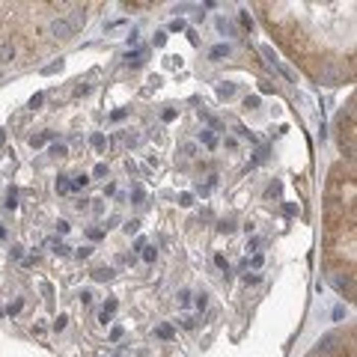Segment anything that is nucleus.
Returning <instances> with one entry per match:
<instances>
[{"label": "nucleus", "mask_w": 357, "mask_h": 357, "mask_svg": "<svg viewBox=\"0 0 357 357\" xmlns=\"http://www.w3.org/2000/svg\"><path fill=\"white\" fill-rule=\"evenodd\" d=\"M340 334H324L322 340L316 342V348H313V354L316 357H322V354H334L337 348H340Z\"/></svg>", "instance_id": "obj_1"}, {"label": "nucleus", "mask_w": 357, "mask_h": 357, "mask_svg": "<svg viewBox=\"0 0 357 357\" xmlns=\"http://www.w3.org/2000/svg\"><path fill=\"white\" fill-rule=\"evenodd\" d=\"M48 33H51L54 39H72V36H75V30H72V24H68L66 18H54L51 27H48Z\"/></svg>", "instance_id": "obj_2"}, {"label": "nucleus", "mask_w": 357, "mask_h": 357, "mask_svg": "<svg viewBox=\"0 0 357 357\" xmlns=\"http://www.w3.org/2000/svg\"><path fill=\"white\" fill-rule=\"evenodd\" d=\"M15 45H12V42H9V39H3V42H0V66H6V63H12V60H15Z\"/></svg>", "instance_id": "obj_3"}, {"label": "nucleus", "mask_w": 357, "mask_h": 357, "mask_svg": "<svg viewBox=\"0 0 357 357\" xmlns=\"http://www.w3.org/2000/svg\"><path fill=\"white\" fill-rule=\"evenodd\" d=\"M66 21L72 24V30L78 33V30H81V27L86 24V12H84V9H75V15H72V18H66Z\"/></svg>", "instance_id": "obj_4"}, {"label": "nucleus", "mask_w": 357, "mask_h": 357, "mask_svg": "<svg viewBox=\"0 0 357 357\" xmlns=\"http://www.w3.org/2000/svg\"><path fill=\"white\" fill-rule=\"evenodd\" d=\"M218 30L226 36H238V27L232 24V21H226V18H218Z\"/></svg>", "instance_id": "obj_5"}, {"label": "nucleus", "mask_w": 357, "mask_h": 357, "mask_svg": "<svg viewBox=\"0 0 357 357\" xmlns=\"http://www.w3.org/2000/svg\"><path fill=\"white\" fill-rule=\"evenodd\" d=\"M113 268H96V271H92V277H96V280H99V283H107V280H113Z\"/></svg>", "instance_id": "obj_6"}, {"label": "nucleus", "mask_w": 357, "mask_h": 357, "mask_svg": "<svg viewBox=\"0 0 357 357\" xmlns=\"http://www.w3.org/2000/svg\"><path fill=\"white\" fill-rule=\"evenodd\" d=\"M51 137H54V131H45V134H33V137H30V146H33V149H39V146H45V143H48Z\"/></svg>", "instance_id": "obj_7"}, {"label": "nucleus", "mask_w": 357, "mask_h": 357, "mask_svg": "<svg viewBox=\"0 0 357 357\" xmlns=\"http://www.w3.org/2000/svg\"><path fill=\"white\" fill-rule=\"evenodd\" d=\"M197 152H200V146H197L194 140H185V143H182V155H185V158H197Z\"/></svg>", "instance_id": "obj_8"}, {"label": "nucleus", "mask_w": 357, "mask_h": 357, "mask_svg": "<svg viewBox=\"0 0 357 357\" xmlns=\"http://www.w3.org/2000/svg\"><path fill=\"white\" fill-rule=\"evenodd\" d=\"M218 96L221 99H232L235 96V84H218Z\"/></svg>", "instance_id": "obj_9"}, {"label": "nucleus", "mask_w": 357, "mask_h": 357, "mask_svg": "<svg viewBox=\"0 0 357 357\" xmlns=\"http://www.w3.org/2000/svg\"><path fill=\"white\" fill-rule=\"evenodd\" d=\"M86 185H89V176H84V173L72 179V191H81V187H86Z\"/></svg>", "instance_id": "obj_10"}, {"label": "nucleus", "mask_w": 357, "mask_h": 357, "mask_svg": "<svg viewBox=\"0 0 357 357\" xmlns=\"http://www.w3.org/2000/svg\"><path fill=\"white\" fill-rule=\"evenodd\" d=\"M140 57H143V51H134V54H125V66H140V63H143V60H140Z\"/></svg>", "instance_id": "obj_11"}, {"label": "nucleus", "mask_w": 357, "mask_h": 357, "mask_svg": "<svg viewBox=\"0 0 357 357\" xmlns=\"http://www.w3.org/2000/svg\"><path fill=\"white\" fill-rule=\"evenodd\" d=\"M221 57H229V45H215L211 48V60H221Z\"/></svg>", "instance_id": "obj_12"}, {"label": "nucleus", "mask_w": 357, "mask_h": 357, "mask_svg": "<svg viewBox=\"0 0 357 357\" xmlns=\"http://www.w3.org/2000/svg\"><path fill=\"white\" fill-rule=\"evenodd\" d=\"M3 205H6V208H15V205H18V191H15V187H9V191H6V203H3Z\"/></svg>", "instance_id": "obj_13"}, {"label": "nucleus", "mask_w": 357, "mask_h": 357, "mask_svg": "<svg viewBox=\"0 0 357 357\" xmlns=\"http://www.w3.org/2000/svg\"><path fill=\"white\" fill-rule=\"evenodd\" d=\"M51 247H54V253H57V256H68V253H72V247L63 244V241H51Z\"/></svg>", "instance_id": "obj_14"}, {"label": "nucleus", "mask_w": 357, "mask_h": 357, "mask_svg": "<svg viewBox=\"0 0 357 357\" xmlns=\"http://www.w3.org/2000/svg\"><path fill=\"white\" fill-rule=\"evenodd\" d=\"M72 191V182H68V176H60L57 179V194H68Z\"/></svg>", "instance_id": "obj_15"}, {"label": "nucleus", "mask_w": 357, "mask_h": 357, "mask_svg": "<svg viewBox=\"0 0 357 357\" xmlns=\"http://www.w3.org/2000/svg\"><path fill=\"white\" fill-rule=\"evenodd\" d=\"M200 140H203L208 149H215V146H218V137L211 134V131H203V134H200Z\"/></svg>", "instance_id": "obj_16"}, {"label": "nucleus", "mask_w": 357, "mask_h": 357, "mask_svg": "<svg viewBox=\"0 0 357 357\" xmlns=\"http://www.w3.org/2000/svg\"><path fill=\"white\" fill-rule=\"evenodd\" d=\"M54 330H57V334H60V330H66L68 327V316H57V319H54V324H51Z\"/></svg>", "instance_id": "obj_17"}, {"label": "nucleus", "mask_w": 357, "mask_h": 357, "mask_svg": "<svg viewBox=\"0 0 357 357\" xmlns=\"http://www.w3.org/2000/svg\"><path fill=\"white\" fill-rule=\"evenodd\" d=\"M155 337H161V340H173V327H170V324H161V327L155 330Z\"/></svg>", "instance_id": "obj_18"}, {"label": "nucleus", "mask_w": 357, "mask_h": 357, "mask_svg": "<svg viewBox=\"0 0 357 357\" xmlns=\"http://www.w3.org/2000/svg\"><path fill=\"white\" fill-rule=\"evenodd\" d=\"M194 298H197V301H194V304H197V310H200V313H205V306H208V295H205V292H200V295H194Z\"/></svg>", "instance_id": "obj_19"}, {"label": "nucleus", "mask_w": 357, "mask_h": 357, "mask_svg": "<svg viewBox=\"0 0 357 357\" xmlns=\"http://www.w3.org/2000/svg\"><path fill=\"white\" fill-rule=\"evenodd\" d=\"M89 143H92V149H104V146H107L104 134H92V137H89Z\"/></svg>", "instance_id": "obj_20"}, {"label": "nucleus", "mask_w": 357, "mask_h": 357, "mask_svg": "<svg viewBox=\"0 0 357 357\" xmlns=\"http://www.w3.org/2000/svg\"><path fill=\"white\" fill-rule=\"evenodd\" d=\"M155 259H158V250H155V247H143V262H149V265H152Z\"/></svg>", "instance_id": "obj_21"}, {"label": "nucleus", "mask_w": 357, "mask_h": 357, "mask_svg": "<svg viewBox=\"0 0 357 357\" xmlns=\"http://www.w3.org/2000/svg\"><path fill=\"white\" fill-rule=\"evenodd\" d=\"M191 298H194V292H191V289H179V304H182V306L191 304Z\"/></svg>", "instance_id": "obj_22"}, {"label": "nucleus", "mask_w": 357, "mask_h": 357, "mask_svg": "<svg viewBox=\"0 0 357 357\" xmlns=\"http://www.w3.org/2000/svg\"><path fill=\"white\" fill-rule=\"evenodd\" d=\"M179 205L182 208H191L194 205V194H179Z\"/></svg>", "instance_id": "obj_23"}, {"label": "nucleus", "mask_w": 357, "mask_h": 357, "mask_svg": "<svg viewBox=\"0 0 357 357\" xmlns=\"http://www.w3.org/2000/svg\"><path fill=\"white\" fill-rule=\"evenodd\" d=\"M334 286H337V289H340L342 295H345V292L351 289V286H348V280H342V277H334Z\"/></svg>", "instance_id": "obj_24"}, {"label": "nucleus", "mask_w": 357, "mask_h": 357, "mask_svg": "<svg viewBox=\"0 0 357 357\" xmlns=\"http://www.w3.org/2000/svg\"><path fill=\"white\" fill-rule=\"evenodd\" d=\"M122 229H125L128 235H134L137 229H140V221H125V226H122Z\"/></svg>", "instance_id": "obj_25"}, {"label": "nucleus", "mask_w": 357, "mask_h": 357, "mask_svg": "<svg viewBox=\"0 0 357 357\" xmlns=\"http://www.w3.org/2000/svg\"><path fill=\"white\" fill-rule=\"evenodd\" d=\"M244 107H247V110H256V107H259V96H247V99H244Z\"/></svg>", "instance_id": "obj_26"}, {"label": "nucleus", "mask_w": 357, "mask_h": 357, "mask_svg": "<svg viewBox=\"0 0 357 357\" xmlns=\"http://www.w3.org/2000/svg\"><path fill=\"white\" fill-rule=\"evenodd\" d=\"M21 306H24V301H21V298H15V301L9 304V310H6V313H9V316H15V313H21Z\"/></svg>", "instance_id": "obj_27"}, {"label": "nucleus", "mask_w": 357, "mask_h": 357, "mask_svg": "<svg viewBox=\"0 0 357 357\" xmlns=\"http://www.w3.org/2000/svg\"><path fill=\"white\" fill-rule=\"evenodd\" d=\"M116 298H110V301H107V304H104V310H102V313H107V316H113V313H116Z\"/></svg>", "instance_id": "obj_28"}, {"label": "nucleus", "mask_w": 357, "mask_h": 357, "mask_svg": "<svg viewBox=\"0 0 357 357\" xmlns=\"http://www.w3.org/2000/svg\"><path fill=\"white\" fill-rule=\"evenodd\" d=\"M66 152H68V149L63 146V143H54V146H51V155H57V158H63Z\"/></svg>", "instance_id": "obj_29"}, {"label": "nucleus", "mask_w": 357, "mask_h": 357, "mask_svg": "<svg viewBox=\"0 0 357 357\" xmlns=\"http://www.w3.org/2000/svg\"><path fill=\"white\" fill-rule=\"evenodd\" d=\"M179 322H182V327H187V330H191V327H197V319H194V316H182Z\"/></svg>", "instance_id": "obj_30"}, {"label": "nucleus", "mask_w": 357, "mask_h": 357, "mask_svg": "<svg viewBox=\"0 0 357 357\" xmlns=\"http://www.w3.org/2000/svg\"><path fill=\"white\" fill-rule=\"evenodd\" d=\"M241 24H244V27H247V30H253V18H250V12H241Z\"/></svg>", "instance_id": "obj_31"}, {"label": "nucleus", "mask_w": 357, "mask_h": 357, "mask_svg": "<svg viewBox=\"0 0 357 357\" xmlns=\"http://www.w3.org/2000/svg\"><path fill=\"white\" fill-rule=\"evenodd\" d=\"M170 30H173V33H182V30H185V21H182V18H176V21L170 24Z\"/></svg>", "instance_id": "obj_32"}, {"label": "nucleus", "mask_w": 357, "mask_h": 357, "mask_svg": "<svg viewBox=\"0 0 357 357\" xmlns=\"http://www.w3.org/2000/svg\"><path fill=\"white\" fill-rule=\"evenodd\" d=\"M42 102H45V96H42V92H36L33 99H30V107L36 110V107H42Z\"/></svg>", "instance_id": "obj_33"}, {"label": "nucleus", "mask_w": 357, "mask_h": 357, "mask_svg": "<svg viewBox=\"0 0 357 357\" xmlns=\"http://www.w3.org/2000/svg\"><path fill=\"white\" fill-rule=\"evenodd\" d=\"M92 176H96V179H102V176H107V164H96V170H92Z\"/></svg>", "instance_id": "obj_34"}, {"label": "nucleus", "mask_w": 357, "mask_h": 357, "mask_svg": "<svg viewBox=\"0 0 357 357\" xmlns=\"http://www.w3.org/2000/svg\"><path fill=\"white\" fill-rule=\"evenodd\" d=\"M218 229H221V232H232V229H235V221H221Z\"/></svg>", "instance_id": "obj_35"}, {"label": "nucleus", "mask_w": 357, "mask_h": 357, "mask_svg": "<svg viewBox=\"0 0 357 357\" xmlns=\"http://www.w3.org/2000/svg\"><path fill=\"white\" fill-rule=\"evenodd\" d=\"M60 68H63V63H51V66L42 68V75H54V72H60Z\"/></svg>", "instance_id": "obj_36"}, {"label": "nucleus", "mask_w": 357, "mask_h": 357, "mask_svg": "<svg viewBox=\"0 0 357 357\" xmlns=\"http://www.w3.org/2000/svg\"><path fill=\"white\" fill-rule=\"evenodd\" d=\"M215 265H218V268H226V271H229V262H226V256H215Z\"/></svg>", "instance_id": "obj_37"}, {"label": "nucleus", "mask_w": 357, "mask_h": 357, "mask_svg": "<svg viewBox=\"0 0 357 357\" xmlns=\"http://www.w3.org/2000/svg\"><path fill=\"white\" fill-rule=\"evenodd\" d=\"M78 298H81L84 304H92V298H96V295H92V292H89V289H84V292H81V295H78Z\"/></svg>", "instance_id": "obj_38"}, {"label": "nucleus", "mask_w": 357, "mask_h": 357, "mask_svg": "<svg viewBox=\"0 0 357 357\" xmlns=\"http://www.w3.org/2000/svg\"><path fill=\"white\" fill-rule=\"evenodd\" d=\"M131 197H134L137 203H140V200H143V187H140V185H134V187H131Z\"/></svg>", "instance_id": "obj_39"}, {"label": "nucleus", "mask_w": 357, "mask_h": 357, "mask_svg": "<svg viewBox=\"0 0 357 357\" xmlns=\"http://www.w3.org/2000/svg\"><path fill=\"white\" fill-rule=\"evenodd\" d=\"M68 229H72V226H68V221H60V223H57V232H60V235H66Z\"/></svg>", "instance_id": "obj_40"}, {"label": "nucleus", "mask_w": 357, "mask_h": 357, "mask_svg": "<svg viewBox=\"0 0 357 357\" xmlns=\"http://www.w3.org/2000/svg\"><path fill=\"white\" fill-rule=\"evenodd\" d=\"M89 92V84H78L75 86V96H86Z\"/></svg>", "instance_id": "obj_41"}, {"label": "nucleus", "mask_w": 357, "mask_h": 357, "mask_svg": "<svg viewBox=\"0 0 357 357\" xmlns=\"http://www.w3.org/2000/svg\"><path fill=\"white\" fill-rule=\"evenodd\" d=\"M89 256H92V247H81L78 250V259H89Z\"/></svg>", "instance_id": "obj_42"}, {"label": "nucleus", "mask_w": 357, "mask_h": 357, "mask_svg": "<svg viewBox=\"0 0 357 357\" xmlns=\"http://www.w3.org/2000/svg\"><path fill=\"white\" fill-rule=\"evenodd\" d=\"M92 211H96V215H102V211H104V203H102V200H92Z\"/></svg>", "instance_id": "obj_43"}, {"label": "nucleus", "mask_w": 357, "mask_h": 357, "mask_svg": "<svg viewBox=\"0 0 357 357\" xmlns=\"http://www.w3.org/2000/svg\"><path fill=\"white\" fill-rule=\"evenodd\" d=\"M125 113H128V110H125V107H119V110H113V116H110V119H116V122H119V119H125Z\"/></svg>", "instance_id": "obj_44"}, {"label": "nucleus", "mask_w": 357, "mask_h": 357, "mask_svg": "<svg viewBox=\"0 0 357 357\" xmlns=\"http://www.w3.org/2000/svg\"><path fill=\"white\" fill-rule=\"evenodd\" d=\"M12 259H15V262H21V259H24V250H21V247H12Z\"/></svg>", "instance_id": "obj_45"}, {"label": "nucleus", "mask_w": 357, "mask_h": 357, "mask_svg": "<svg viewBox=\"0 0 357 357\" xmlns=\"http://www.w3.org/2000/svg\"><path fill=\"white\" fill-rule=\"evenodd\" d=\"M21 265H24V268H30V265H36V256H24V259H21Z\"/></svg>", "instance_id": "obj_46"}, {"label": "nucleus", "mask_w": 357, "mask_h": 357, "mask_svg": "<svg viewBox=\"0 0 357 357\" xmlns=\"http://www.w3.org/2000/svg\"><path fill=\"white\" fill-rule=\"evenodd\" d=\"M259 280H262L259 274H244V283H259Z\"/></svg>", "instance_id": "obj_47"}, {"label": "nucleus", "mask_w": 357, "mask_h": 357, "mask_svg": "<svg viewBox=\"0 0 357 357\" xmlns=\"http://www.w3.org/2000/svg\"><path fill=\"white\" fill-rule=\"evenodd\" d=\"M164 42H167V33H155V45H158V48H161Z\"/></svg>", "instance_id": "obj_48"}, {"label": "nucleus", "mask_w": 357, "mask_h": 357, "mask_svg": "<svg viewBox=\"0 0 357 357\" xmlns=\"http://www.w3.org/2000/svg\"><path fill=\"white\" fill-rule=\"evenodd\" d=\"M259 244H262L259 238H250V241H247V250H259Z\"/></svg>", "instance_id": "obj_49"}, {"label": "nucleus", "mask_w": 357, "mask_h": 357, "mask_svg": "<svg viewBox=\"0 0 357 357\" xmlns=\"http://www.w3.org/2000/svg\"><path fill=\"white\" fill-rule=\"evenodd\" d=\"M102 235H104V229H89V238H92V241H99Z\"/></svg>", "instance_id": "obj_50"}, {"label": "nucleus", "mask_w": 357, "mask_h": 357, "mask_svg": "<svg viewBox=\"0 0 357 357\" xmlns=\"http://www.w3.org/2000/svg\"><path fill=\"white\" fill-rule=\"evenodd\" d=\"M277 194H280V182H274V185L268 187V197H277Z\"/></svg>", "instance_id": "obj_51"}, {"label": "nucleus", "mask_w": 357, "mask_h": 357, "mask_svg": "<svg viewBox=\"0 0 357 357\" xmlns=\"http://www.w3.org/2000/svg\"><path fill=\"white\" fill-rule=\"evenodd\" d=\"M250 265H253V268H259V265H262V253H256L253 259H250Z\"/></svg>", "instance_id": "obj_52"}, {"label": "nucleus", "mask_w": 357, "mask_h": 357, "mask_svg": "<svg viewBox=\"0 0 357 357\" xmlns=\"http://www.w3.org/2000/svg\"><path fill=\"white\" fill-rule=\"evenodd\" d=\"M0 238H6V229H3V223H0Z\"/></svg>", "instance_id": "obj_53"}, {"label": "nucleus", "mask_w": 357, "mask_h": 357, "mask_svg": "<svg viewBox=\"0 0 357 357\" xmlns=\"http://www.w3.org/2000/svg\"><path fill=\"white\" fill-rule=\"evenodd\" d=\"M3 140H6V134H3V131H0V146H3Z\"/></svg>", "instance_id": "obj_54"}]
</instances>
